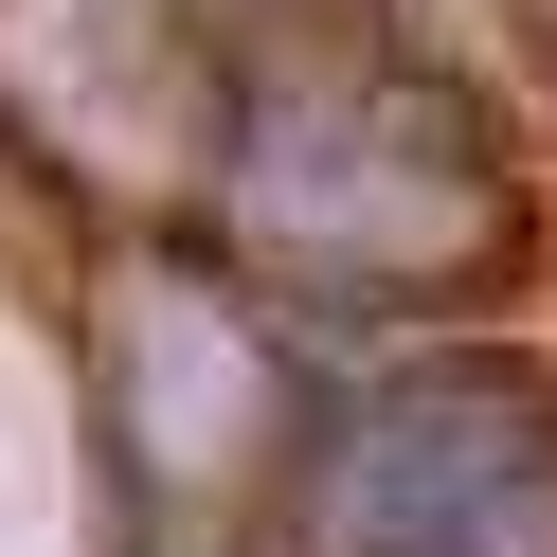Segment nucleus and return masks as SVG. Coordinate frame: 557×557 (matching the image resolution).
<instances>
[{"label":"nucleus","instance_id":"f257e3e1","mask_svg":"<svg viewBox=\"0 0 557 557\" xmlns=\"http://www.w3.org/2000/svg\"><path fill=\"white\" fill-rule=\"evenodd\" d=\"M306 540L324 557H540L557 540V396L413 377V396L342 413V449L306 468Z\"/></svg>","mask_w":557,"mask_h":557}]
</instances>
